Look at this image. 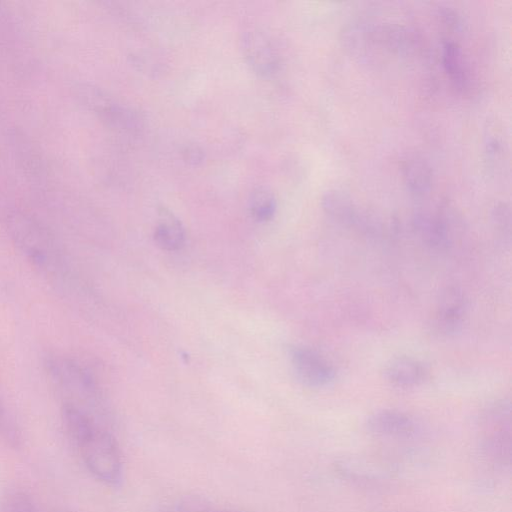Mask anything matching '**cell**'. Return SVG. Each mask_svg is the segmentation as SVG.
<instances>
[{"label": "cell", "mask_w": 512, "mask_h": 512, "mask_svg": "<svg viewBox=\"0 0 512 512\" xmlns=\"http://www.w3.org/2000/svg\"><path fill=\"white\" fill-rule=\"evenodd\" d=\"M6 228L17 250L31 266L68 293L76 275L68 252L57 239L38 222L21 214L9 215Z\"/></svg>", "instance_id": "obj_1"}, {"label": "cell", "mask_w": 512, "mask_h": 512, "mask_svg": "<svg viewBox=\"0 0 512 512\" xmlns=\"http://www.w3.org/2000/svg\"><path fill=\"white\" fill-rule=\"evenodd\" d=\"M44 368L61 406L79 410L104 425L106 411L100 388L76 360L63 354H48Z\"/></svg>", "instance_id": "obj_2"}, {"label": "cell", "mask_w": 512, "mask_h": 512, "mask_svg": "<svg viewBox=\"0 0 512 512\" xmlns=\"http://www.w3.org/2000/svg\"><path fill=\"white\" fill-rule=\"evenodd\" d=\"M73 444L84 466L96 480L107 486H118L122 482L121 452L106 427L94 426L88 429Z\"/></svg>", "instance_id": "obj_3"}, {"label": "cell", "mask_w": 512, "mask_h": 512, "mask_svg": "<svg viewBox=\"0 0 512 512\" xmlns=\"http://www.w3.org/2000/svg\"><path fill=\"white\" fill-rule=\"evenodd\" d=\"M511 410L506 401L490 405L482 416L480 445L494 465L506 468L511 462Z\"/></svg>", "instance_id": "obj_4"}, {"label": "cell", "mask_w": 512, "mask_h": 512, "mask_svg": "<svg viewBox=\"0 0 512 512\" xmlns=\"http://www.w3.org/2000/svg\"><path fill=\"white\" fill-rule=\"evenodd\" d=\"M242 54L252 70L263 77L274 75L280 68V55L270 37L258 28L241 33Z\"/></svg>", "instance_id": "obj_5"}, {"label": "cell", "mask_w": 512, "mask_h": 512, "mask_svg": "<svg viewBox=\"0 0 512 512\" xmlns=\"http://www.w3.org/2000/svg\"><path fill=\"white\" fill-rule=\"evenodd\" d=\"M290 359L297 378L308 387H325L335 379L336 371L333 365L311 348L292 347Z\"/></svg>", "instance_id": "obj_6"}, {"label": "cell", "mask_w": 512, "mask_h": 512, "mask_svg": "<svg viewBox=\"0 0 512 512\" xmlns=\"http://www.w3.org/2000/svg\"><path fill=\"white\" fill-rule=\"evenodd\" d=\"M365 425L367 431L377 438L410 440L418 433L416 421L410 415L394 409L373 412Z\"/></svg>", "instance_id": "obj_7"}, {"label": "cell", "mask_w": 512, "mask_h": 512, "mask_svg": "<svg viewBox=\"0 0 512 512\" xmlns=\"http://www.w3.org/2000/svg\"><path fill=\"white\" fill-rule=\"evenodd\" d=\"M467 312V301L462 291L448 288L438 300L431 326L439 335H453L458 332Z\"/></svg>", "instance_id": "obj_8"}, {"label": "cell", "mask_w": 512, "mask_h": 512, "mask_svg": "<svg viewBox=\"0 0 512 512\" xmlns=\"http://www.w3.org/2000/svg\"><path fill=\"white\" fill-rule=\"evenodd\" d=\"M402 178L407 190L415 196L427 195L433 186V171L421 155L407 154L400 164Z\"/></svg>", "instance_id": "obj_9"}, {"label": "cell", "mask_w": 512, "mask_h": 512, "mask_svg": "<svg viewBox=\"0 0 512 512\" xmlns=\"http://www.w3.org/2000/svg\"><path fill=\"white\" fill-rule=\"evenodd\" d=\"M384 376L394 386L410 388L425 380L427 370L420 361L408 356H399L385 365Z\"/></svg>", "instance_id": "obj_10"}, {"label": "cell", "mask_w": 512, "mask_h": 512, "mask_svg": "<svg viewBox=\"0 0 512 512\" xmlns=\"http://www.w3.org/2000/svg\"><path fill=\"white\" fill-rule=\"evenodd\" d=\"M321 206L325 214L335 222L351 226L359 220L357 207L346 192L339 189H329L324 192Z\"/></svg>", "instance_id": "obj_11"}, {"label": "cell", "mask_w": 512, "mask_h": 512, "mask_svg": "<svg viewBox=\"0 0 512 512\" xmlns=\"http://www.w3.org/2000/svg\"><path fill=\"white\" fill-rule=\"evenodd\" d=\"M154 240L161 249L166 251H177L185 243V231L182 223L167 208L163 207L159 210Z\"/></svg>", "instance_id": "obj_12"}, {"label": "cell", "mask_w": 512, "mask_h": 512, "mask_svg": "<svg viewBox=\"0 0 512 512\" xmlns=\"http://www.w3.org/2000/svg\"><path fill=\"white\" fill-rule=\"evenodd\" d=\"M441 58L453 86L460 91L465 90L469 84V76L461 47L452 40L444 41Z\"/></svg>", "instance_id": "obj_13"}, {"label": "cell", "mask_w": 512, "mask_h": 512, "mask_svg": "<svg viewBox=\"0 0 512 512\" xmlns=\"http://www.w3.org/2000/svg\"><path fill=\"white\" fill-rule=\"evenodd\" d=\"M416 231L425 242L442 246L448 241V223L440 213H419L414 218Z\"/></svg>", "instance_id": "obj_14"}, {"label": "cell", "mask_w": 512, "mask_h": 512, "mask_svg": "<svg viewBox=\"0 0 512 512\" xmlns=\"http://www.w3.org/2000/svg\"><path fill=\"white\" fill-rule=\"evenodd\" d=\"M277 202L274 194L264 187L253 190L249 198L251 216L259 221H269L275 214Z\"/></svg>", "instance_id": "obj_15"}, {"label": "cell", "mask_w": 512, "mask_h": 512, "mask_svg": "<svg viewBox=\"0 0 512 512\" xmlns=\"http://www.w3.org/2000/svg\"><path fill=\"white\" fill-rule=\"evenodd\" d=\"M0 512H40V510L30 494L14 489L3 496Z\"/></svg>", "instance_id": "obj_16"}, {"label": "cell", "mask_w": 512, "mask_h": 512, "mask_svg": "<svg viewBox=\"0 0 512 512\" xmlns=\"http://www.w3.org/2000/svg\"><path fill=\"white\" fill-rule=\"evenodd\" d=\"M0 438L12 448H19L22 445V433L9 412L5 403L0 397Z\"/></svg>", "instance_id": "obj_17"}, {"label": "cell", "mask_w": 512, "mask_h": 512, "mask_svg": "<svg viewBox=\"0 0 512 512\" xmlns=\"http://www.w3.org/2000/svg\"><path fill=\"white\" fill-rule=\"evenodd\" d=\"M484 152L486 160L492 167H498L503 163L506 144L499 130L494 128L487 129L484 137Z\"/></svg>", "instance_id": "obj_18"}, {"label": "cell", "mask_w": 512, "mask_h": 512, "mask_svg": "<svg viewBox=\"0 0 512 512\" xmlns=\"http://www.w3.org/2000/svg\"><path fill=\"white\" fill-rule=\"evenodd\" d=\"M184 157L191 163H198L203 159V151L197 146H188L183 151Z\"/></svg>", "instance_id": "obj_19"}, {"label": "cell", "mask_w": 512, "mask_h": 512, "mask_svg": "<svg viewBox=\"0 0 512 512\" xmlns=\"http://www.w3.org/2000/svg\"><path fill=\"white\" fill-rule=\"evenodd\" d=\"M210 512H225V511H210Z\"/></svg>", "instance_id": "obj_20"}]
</instances>
